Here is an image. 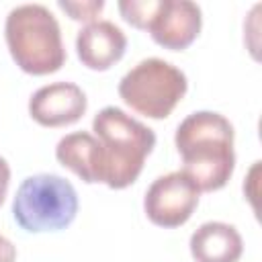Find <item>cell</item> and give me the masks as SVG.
Masks as SVG:
<instances>
[{
	"instance_id": "52a82bcc",
	"label": "cell",
	"mask_w": 262,
	"mask_h": 262,
	"mask_svg": "<svg viewBox=\"0 0 262 262\" xmlns=\"http://www.w3.org/2000/svg\"><path fill=\"white\" fill-rule=\"evenodd\" d=\"M203 16L199 4L190 0H162L147 31L164 49H186L201 33Z\"/></svg>"
},
{
	"instance_id": "6da1fadb",
	"label": "cell",
	"mask_w": 262,
	"mask_h": 262,
	"mask_svg": "<svg viewBox=\"0 0 262 262\" xmlns=\"http://www.w3.org/2000/svg\"><path fill=\"white\" fill-rule=\"evenodd\" d=\"M174 143L182 158V172L201 192L219 190L229 182L235 166L229 119L213 111H196L178 125Z\"/></svg>"
},
{
	"instance_id": "5bb4252c",
	"label": "cell",
	"mask_w": 262,
	"mask_h": 262,
	"mask_svg": "<svg viewBox=\"0 0 262 262\" xmlns=\"http://www.w3.org/2000/svg\"><path fill=\"white\" fill-rule=\"evenodd\" d=\"M8 184H10V166L0 156V205L4 203V196L8 192Z\"/></svg>"
},
{
	"instance_id": "7c38bea8",
	"label": "cell",
	"mask_w": 262,
	"mask_h": 262,
	"mask_svg": "<svg viewBox=\"0 0 262 262\" xmlns=\"http://www.w3.org/2000/svg\"><path fill=\"white\" fill-rule=\"evenodd\" d=\"M160 2L162 0H121L119 12L129 25L137 29H147L160 8Z\"/></svg>"
},
{
	"instance_id": "4fadbf2b",
	"label": "cell",
	"mask_w": 262,
	"mask_h": 262,
	"mask_svg": "<svg viewBox=\"0 0 262 262\" xmlns=\"http://www.w3.org/2000/svg\"><path fill=\"white\" fill-rule=\"evenodd\" d=\"M57 6L70 14L74 20H84V23H94L96 14L104 8L102 0H88V2H63L59 0Z\"/></svg>"
},
{
	"instance_id": "7a4b0ae2",
	"label": "cell",
	"mask_w": 262,
	"mask_h": 262,
	"mask_svg": "<svg viewBox=\"0 0 262 262\" xmlns=\"http://www.w3.org/2000/svg\"><path fill=\"white\" fill-rule=\"evenodd\" d=\"M92 131L102 149V184L117 190L133 184L156 145L154 129L117 106H104L94 115Z\"/></svg>"
},
{
	"instance_id": "8992f818",
	"label": "cell",
	"mask_w": 262,
	"mask_h": 262,
	"mask_svg": "<svg viewBox=\"0 0 262 262\" xmlns=\"http://www.w3.org/2000/svg\"><path fill=\"white\" fill-rule=\"evenodd\" d=\"M201 190L182 170L158 176L143 199L147 219L166 229L184 225L199 205Z\"/></svg>"
},
{
	"instance_id": "8fae6325",
	"label": "cell",
	"mask_w": 262,
	"mask_h": 262,
	"mask_svg": "<svg viewBox=\"0 0 262 262\" xmlns=\"http://www.w3.org/2000/svg\"><path fill=\"white\" fill-rule=\"evenodd\" d=\"M55 158L84 182H102V149L92 133L74 131L63 135L55 145Z\"/></svg>"
},
{
	"instance_id": "9a60e30c",
	"label": "cell",
	"mask_w": 262,
	"mask_h": 262,
	"mask_svg": "<svg viewBox=\"0 0 262 262\" xmlns=\"http://www.w3.org/2000/svg\"><path fill=\"white\" fill-rule=\"evenodd\" d=\"M14 260H16V248H14V244L8 237L0 235V262H14Z\"/></svg>"
},
{
	"instance_id": "277c9868",
	"label": "cell",
	"mask_w": 262,
	"mask_h": 262,
	"mask_svg": "<svg viewBox=\"0 0 262 262\" xmlns=\"http://www.w3.org/2000/svg\"><path fill=\"white\" fill-rule=\"evenodd\" d=\"M78 192L57 174H33L20 182L12 201L14 221L31 233L66 229L78 213Z\"/></svg>"
},
{
	"instance_id": "ba28073f",
	"label": "cell",
	"mask_w": 262,
	"mask_h": 262,
	"mask_svg": "<svg viewBox=\"0 0 262 262\" xmlns=\"http://www.w3.org/2000/svg\"><path fill=\"white\" fill-rule=\"evenodd\" d=\"M88 100L84 90L74 82H53L33 92L29 115L43 127H66L82 119Z\"/></svg>"
},
{
	"instance_id": "5b68a950",
	"label": "cell",
	"mask_w": 262,
	"mask_h": 262,
	"mask_svg": "<svg viewBox=\"0 0 262 262\" xmlns=\"http://www.w3.org/2000/svg\"><path fill=\"white\" fill-rule=\"evenodd\" d=\"M186 88L188 82L180 68L160 57H147L121 78L119 96L137 115L166 119L184 98Z\"/></svg>"
},
{
	"instance_id": "9c48e42d",
	"label": "cell",
	"mask_w": 262,
	"mask_h": 262,
	"mask_svg": "<svg viewBox=\"0 0 262 262\" xmlns=\"http://www.w3.org/2000/svg\"><path fill=\"white\" fill-rule=\"evenodd\" d=\"M127 49L125 33L111 20H94L76 35V51L82 66L104 72L115 66Z\"/></svg>"
},
{
	"instance_id": "30bf717a",
	"label": "cell",
	"mask_w": 262,
	"mask_h": 262,
	"mask_svg": "<svg viewBox=\"0 0 262 262\" xmlns=\"http://www.w3.org/2000/svg\"><path fill=\"white\" fill-rule=\"evenodd\" d=\"M190 254L196 262H237L244 254L239 231L223 221H207L190 235Z\"/></svg>"
},
{
	"instance_id": "3957f363",
	"label": "cell",
	"mask_w": 262,
	"mask_h": 262,
	"mask_svg": "<svg viewBox=\"0 0 262 262\" xmlns=\"http://www.w3.org/2000/svg\"><path fill=\"white\" fill-rule=\"evenodd\" d=\"M4 37L14 63L27 74H53L66 61L59 23L43 4L14 6L6 16Z\"/></svg>"
}]
</instances>
